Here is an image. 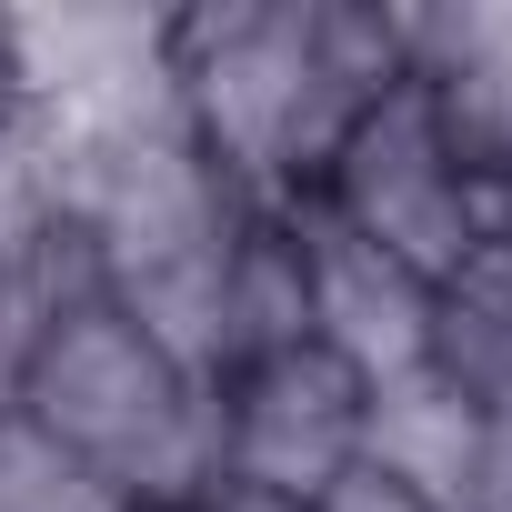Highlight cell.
I'll list each match as a JSON object with an SVG mask.
<instances>
[{
  "mask_svg": "<svg viewBox=\"0 0 512 512\" xmlns=\"http://www.w3.org/2000/svg\"><path fill=\"white\" fill-rule=\"evenodd\" d=\"M11 412L61 442L81 472H101L131 512L151 502H181L211 482V392L91 282L71 272L21 352V382H11Z\"/></svg>",
  "mask_w": 512,
  "mask_h": 512,
  "instance_id": "2",
  "label": "cell"
},
{
  "mask_svg": "<svg viewBox=\"0 0 512 512\" xmlns=\"http://www.w3.org/2000/svg\"><path fill=\"white\" fill-rule=\"evenodd\" d=\"M312 211L342 221L352 241L392 251V262L422 272V282H442L462 251L492 231V201H482V181L462 171V151H452V131H442V111L422 101L412 71L342 131V151H332Z\"/></svg>",
  "mask_w": 512,
  "mask_h": 512,
  "instance_id": "3",
  "label": "cell"
},
{
  "mask_svg": "<svg viewBox=\"0 0 512 512\" xmlns=\"http://www.w3.org/2000/svg\"><path fill=\"white\" fill-rule=\"evenodd\" d=\"M472 512H512V392L482 402V462H472Z\"/></svg>",
  "mask_w": 512,
  "mask_h": 512,
  "instance_id": "11",
  "label": "cell"
},
{
  "mask_svg": "<svg viewBox=\"0 0 512 512\" xmlns=\"http://www.w3.org/2000/svg\"><path fill=\"white\" fill-rule=\"evenodd\" d=\"M0 81H11V121L31 131H111L141 121L171 91V11H131V0H31L0 11Z\"/></svg>",
  "mask_w": 512,
  "mask_h": 512,
  "instance_id": "4",
  "label": "cell"
},
{
  "mask_svg": "<svg viewBox=\"0 0 512 512\" xmlns=\"http://www.w3.org/2000/svg\"><path fill=\"white\" fill-rule=\"evenodd\" d=\"M432 372L452 392H472V402L512 392V221L482 231L432 282Z\"/></svg>",
  "mask_w": 512,
  "mask_h": 512,
  "instance_id": "9",
  "label": "cell"
},
{
  "mask_svg": "<svg viewBox=\"0 0 512 512\" xmlns=\"http://www.w3.org/2000/svg\"><path fill=\"white\" fill-rule=\"evenodd\" d=\"M362 402H372V382H352L322 342L231 362L211 382V482L272 492V502H322L362 462Z\"/></svg>",
  "mask_w": 512,
  "mask_h": 512,
  "instance_id": "5",
  "label": "cell"
},
{
  "mask_svg": "<svg viewBox=\"0 0 512 512\" xmlns=\"http://www.w3.org/2000/svg\"><path fill=\"white\" fill-rule=\"evenodd\" d=\"M0 512H131L101 472H81L61 442H41L21 412H0Z\"/></svg>",
  "mask_w": 512,
  "mask_h": 512,
  "instance_id": "10",
  "label": "cell"
},
{
  "mask_svg": "<svg viewBox=\"0 0 512 512\" xmlns=\"http://www.w3.org/2000/svg\"><path fill=\"white\" fill-rule=\"evenodd\" d=\"M392 51L442 111L462 171L512 201V0H392Z\"/></svg>",
  "mask_w": 512,
  "mask_h": 512,
  "instance_id": "6",
  "label": "cell"
},
{
  "mask_svg": "<svg viewBox=\"0 0 512 512\" xmlns=\"http://www.w3.org/2000/svg\"><path fill=\"white\" fill-rule=\"evenodd\" d=\"M292 221H302V272H312V342L372 392L422 372L432 362V282L402 272L392 251L352 241L322 211H292Z\"/></svg>",
  "mask_w": 512,
  "mask_h": 512,
  "instance_id": "7",
  "label": "cell"
},
{
  "mask_svg": "<svg viewBox=\"0 0 512 512\" xmlns=\"http://www.w3.org/2000/svg\"><path fill=\"white\" fill-rule=\"evenodd\" d=\"M312 512H432V502H412V492H392V482H372V472H352V482H332Z\"/></svg>",
  "mask_w": 512,
  "mask_h": 512,
  "instance_id": "12",
  "label": "cell"
},
{
  "mask_svg": "<svg viewBox=\"0 0 512 512\" xmlns=\"http://www.w3.org/2000/svg\"><path fill=\"white\" fill-rule=\"evenodd\" d=\"M472 462H482V402L452 392L432 362L362 402V462L352 472H372L432 512H472Z\"/></svg>",
  "mask_w": 512,
  "mask_h": 512,
  "instance_id": "8",
  "label": "cell"
},
{
  "mask_svg": "<svg viewBox=\"0 0 512 512\" xmlns=\"http://www.w3.org/2000/svg\"><path fill=\"white\" fill-rule=\"evenodd\" d=\"M0 131H11V81H0Z\"/></svg>",
  "mask_w": 512,
  "mask_h": 512,
  "instance_id": "13",
  "label": "cell"
},
{
  "mask_svg": "<svg viewBox=\"0 0 512 512\" xmlns=\"http://www.w3.org/2000/svg\"><path fill=\"white\" fill-rule=\"evenodd\" d=\"M402 81L392 0H201L171 11V91L251 211H312L342 131Z\"/></svg>",
  "mask_w": 512,
  "mask_h": 512,
  "instance_id": "1",
  "label": "cell"
}]
</instances>
